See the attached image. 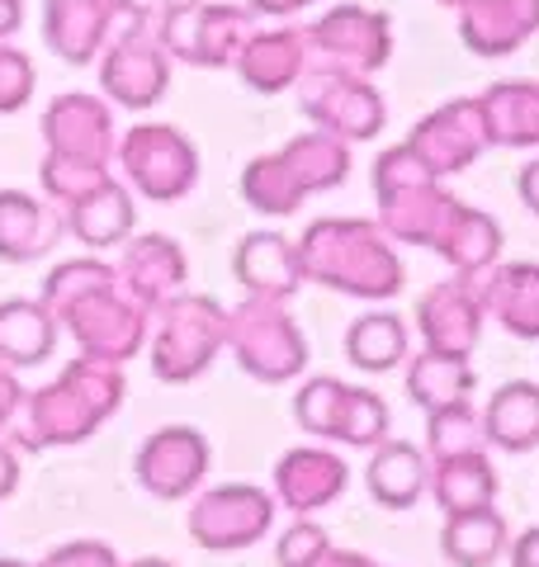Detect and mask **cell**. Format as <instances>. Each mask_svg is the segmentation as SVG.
Instances as JSON below:
<instances>
[{
    "instance_id": "obj_1",
    "label": "cell",
    "mask_w": 539,
    "mask_h": 567,
    "mask_svg": "<svg viewBox=\"0 0 539 567\" xmlns=\"http://www.w3.org/2000/svg\"><path fill=\"white\" fill-rule=\"evenodd\" d=\"M374 199H379V223L388 237L407 246H426L449 260V270L464 279H478L497 265L501 227L482 208L459 204L445 194L407 147H388L374 166Z\"/></svg>"
},
{
    "instance_id": "obj_2",
    "label": "cell",
    "mask_w": 539,
    "mask_h": 567,
    "mask_svg": "<svg viewBox=\"0 0 539 567\" xmlns=\"http://www.w3.org/2000/svg\"><path fill=\"white\" fill-rule=\"evenodd\" d=\"M119 406H123V364H104L81 354L52 383H43L39 393H24L6 440L14 450L81 445Z\"/></svg>"
},
{
    "instance_id": "obj_3",
    "label": "cell",
    "mask_w": 539,
    "mask_h": 567,
    "mask_svg": "<svg viewBox=\"0 0 539 567\" xmlns=\"http://www.w3.org/2000/svg\"><path fill=\"white\" fill-rule=\"evenodd\" d=\"M298 265L303 279L327 284L350 298H398L403 293V260L388 246V233L365 218H322L303 233Z\"/></svg>"
},
{
    "instance_id": "obj_4",
    "label": "cell",
    "mask_w": 539,
    "mask_h": 567,
    "mask_svg": "<svg viewBox=\"0 0 539 567\" xmlns=\"http://www.w3.org/2000/svg\"><path fill=\"white\" fill-rule=\"evenodd\" d=\"M350 175V147L327 133H298L279 152H265L246 166L242 194L265 218H289L308 194L336 189Z\"/></svg>"
},
{
    "instance_id": "obj_5",
    "label": "cell",
    "mask_w": 539,
    "mask_h": 567,
    "mask_svg": "<svg viewBox=\"0 0 539 567\" xmlns=\"http://www.w3.org/2000/svg\"><path fill=\"white\" fill-rule=\"evenodd\" d=\"M148 336H152V374L161 383H194L213 364V354L223 350L227 308L185 289L152 312Z\"/></svg>"
},
{
    "instance_id": "obj_6",
    "label": "cell",
    "mask_w": 539,
    "mask_h": 567,
    "mask_svg": "<svg viewBox=\"0 0 539 567\" xmlns=\"http://www.w3.org/2000/svg\"><path fill=\"white\" fill-rule=\"evenodd\" d=\"M58 327L71 331V341L81 346V354L90 360H104V364H123L148 346V322L152 312L138 308L129 293L119 289L114 275H104L100 284L81 289L71 303H62L58 312Z\"/></svg>"
},
{
    "instance_id": "obj_7",
    "label": "cell",
    "mask_w": 539,
    "mask_h": 567,
    "mask_svg": "<svg viewBox=\"0 0 539 567\" xmlns=\"http://www.w3.org/2000/svg\"><path fill=\"white\" fill-rule=\"evenodd\" d=\"M223 346L237 354L242 374L256 383H289L308 369V341L284 303L270 298H246V303L227 308V336Z\"/></svg>"
},
{
    "instance_id": "obj_8",
    "label": "cell",
    "mask_w": 539,
    "mask_h": 567,
    "mask_svg": "<svg viewBox=\"0 0 539 567\" xmlns=\"http://www.w3.org/2000/svg\"><path fill=\"white\" fill-rule=\"evenodd\" d=\"M251 29H256V14L246 6H223V0H180L152 24L166 58L190 66H232Z\"/></svg>"
},
{
    "instance_id": "obj_9",
    "label": "cell",
    "mask_w": 539,
    "mask_h": 567,
    "mask_svg": "<svg viewBox=\"0 0 539 567\" xmlns=\"http://www.w3.org/2000/svg\"><path fill=\"white\" fill-rule=\"evenodd\" d=\"M114 162L123 166V185L152 204L185 199L200 181V152L171 123H138L133 133L119 137Z\"/></svg>"
},
{
    "instance_id": "obj_10",
    "label": "cell",
    "mask_w": 539,
    "mask_h": 567,
    "mask_svg": "<svg viewBox=\"0 0 539 567\" xmlns=\"http://www.w3.org/2000/svg\"><path fill=\"white\" fill-rule=\"evenodd\" d=\"M308 39V71H340V76H374L393 58V24L384 10L336 6L322 20L303 24Z\"/></svg>"
},
{
    "instance_id": "obj_11",
    "label": "cell",
    "mask_w": 539,
    "mask_h": 567,
    "mask_svg": "<svg viewBox=\"0 0 539 567\" xmlns=\"http://www.w3.org/2000/svg\"><path fill=\"white\" fill-rule=\"evenodd\" d=\"M294 416L308 435L322 440H340V445H359V450H374L388 440V406L379 393L369 388H355V383H340L332 374L308 379L294 398Z\"/></svg>"
},
{
    "instance_id": "obj_12",
    "label": "cell",
    "mask_w": 539,
    "mask_h": 567,
    "mask_svg": "<svg viewBox=\"0 0 539 567\" xmlns=\"http://www.w3.org/2000/svg\"><path fill=\"white\" fill-rule=\"evenodd\" d=\"M298 110L317 123V133L336 142H369L384 133V100L365 76H340V71H303L298 76Z\"/></svg>"
},
{
    "instance_id": "obj_13",
    "label": "cell",
    "mask_w": 539,
    "mask_h": 567,
    "mask_svg": "<svg viewBox=\"0 0 539 567\" xmlns=\"http://www.w3.org/2000/svg\"><path fill=\"white\" fill-rule=\"evenodd\" d=\"M190 539L200 548H213V554H237V548H251L256 539L270 535L275 525V496L251 487V483H223L194 496L190 506Z\"/></svg>"
},
{
    "instance_id": "obj_14",
    "label": "cell",
    "mask_w": 539,
    "mask_h": 567,
    "mask_svg": "<svg viewBox=\"0 0 539 567\" xmlns=\"http://www.w3.org/2000/svg\"><path fill=\"white\" fill-rule=\"evenodd\" d=\"M171 85V58L148 24H129L100 52V91L123 110H152Z\"/></svg>"
},
{
    "instance_id": "obj_15",
    "label": "cell",
    "mask_w": 539,
    "mask_h": 567,
    "mask_svg": "<svg viewBox=\"0 0 539 567\" xmlns=\"http://www.w3.org/2000/svg\"><path fill=\"white\" fill-rule=\"evenodd\" d=\"M209 464H213L209 440L194 425H161V431L142 440V450L133 458V477L156 502H185V496L204 487Z\"/></svg>"
},
{
    "instance_id": "obj_16",
    "label": "cell",
    "mask_w": 539,
    "mask_h": 567,
    "mask_svg": "<svg viewBox=\"0 0 539 567\" xmlns=\"http://www.w3.org/2000/svg\"><path fill=\"white\" fill-rule=\"evenodd\" d=\"M43 142H48V156H58V162L110 171L114 147H119L110 104L100 95H85V91L58 95L43 110Z\"/></svg>"
},
{
    "instance_id": "obj_17",
    "label": "cell",
    "mask_w": 539,
    "mask_h": 567,
    "mask_svg": "<svg viewBox=\"0 0 539 567\" xmlns=\"http://www.w3.org/2000/svg\"><path fill=\"white\" fill-rule=\"evenodd\" d=\"M403 147L417 156V162L436 175H459L469 171L482 152H488V128H482V110L478 100H449L445 110L426 114L417 128H411V137L403 142Z\"/></svg>"
},
{
    "instance_id": "obj_18",
    "label": "cell",
    "mask_w": 539,
    "mask_h": 567,
    "mask_svg": "<svg viewBox=\"0 0 539 567\" xmlns=\"http://www.w3.org/2000/svg\"><path fill=\"white\" fill-rule=\"evenodd\" d=\"M114 279H119V289L129 293L138 308L156 312L166 298L185 293L190 260H185V251H180V241L161 237V233H142V237L123 241L119 265H114Z\"/></svg>"
},
{
    "instance_id": "obj_19",
    "label": "cell",
    "mask_w": 539,
    "mask_h": 567,
    "mask_svg": "<svg viewBox=\"0 0 539 567\" xmlns=\"http://www.w3.org/2000/svg\"><path fill=\"white\" fill-rule=\"evenodd\" d=\"M417 331H421L426 350L469 360L478 336H482V303H478L474 279L455 275V279L436 284V289H426L417 303Z\"/></svg>"
},
{
    "instance_id": "obj_20",
    "label": "cell",
    "mask_w": 539,
    "mask_h": 567,
    "mask_svg": "<svg viewBox=\"0 0 539 567\" xmlns=\"http://www.w3.org/2000/svg\"><path fill=\"white\" fill-rule=\"evenodd\" d=\"M119 20L114 0H43V43L67 66H90Z\"/></svg>"
},
{
    "instance_id": "obj_21",
    "label": "cell",
    "mask_w": 539,
    "mask_h": 567,
    "mask_svg": "<svg viewBox=\"0 0 539 567\" xmlns=\"http://www.w3.org/2000/svg\"><path fill=\"white\" fill-rule=\"evenodd\" d=\"M237 76L246 81V91L256 95H279L298 85V76L308 71V39L298 24H279V29H251V39L237 52Z\"/></svg>"
},
{
    "instance_id": "obj_22",
    "label": "cell",
    "mask_w": 539,
    "mask_h": 567,
    "mask_svg": "<svg viewBox=\"0 0 539 567\" xmlns=\"http://www.w3.org/2000/svg\"><path fill=\"white\" fill-rule=\"evenodd\" d=\"M67 237L62 208L29 189H0V260L29 265L43 260Z\"/></svg>"
},
{
    "instance_id": "obj_23",
    "label": "cell",
    "mask_w": 539,
    "mask_h": 567,
    "mask_svg": "<svg viewBox=\"0 0 539 567\" xmlns=\"http://www.w3.org/2000/svg\"><path fill=\"white\" fill-rule=\"evenodd\" d=\"M482 317H497L507 336L516 341H539V265L535 260H511L492 265L474 279Z\"/></svg>"
},
{
    "instance_id": "obj_24",
    "label": "cell",
    "mask_w": 539,
    "mask_h": 567,
    "mask_svg": "<svg viewBox=\"0 0 539 567\" xmlns=\"http://www.w3.org/2000/svg\"><path fill=\"white\" fill-rule=\"evenodd\" d=\"M67 233L77 237L90 251H104V246H123L133 237L138 208H133V189L119 181V175H104L95 189H85L81 199H71L62 208Z\"/></svg>"
},
{
    "instance_id": "obj_25",
    "label": "cell",
    "mask_w": 539,
    "mask_h": 567,
    "mask_svg": "<svg viewBox=\"0 0 539 567\" xmlns=\"http://www.w3.org/2000/svg\"><path fill=\"white\" fill-rule=\"evenodd\" d=\"M539 33V0H469L459 10V39L478 58H507Z\"/></svg>"
},
{
    "instance_id": "obj_26",
    "label": "cell",
    "mask_w": 539,
    "mask_h": 567,
    "mask_svg": "<svg viewBox=\"0 0 539 567\" xmlns=\"http://www.w3.org/2000/svg\"><path fill=\"white\" fill-rule=\"evenodd\" d=\"M346 483H350V468L332 450H317V445H298L289 454H279L275 464V496L289 511H298V516L332 506L346 492Z\"/></svg>"
},
{
    "instance_id": "obj_27",
    "label": "cell",
    "mask_w": 539,
    "mask_h": 567,
    "mask_svg": "<svg viewBox=\"0 0 539 567\" xmlns=\"http://www.w3.org/2000/svg\"><path fill=\"white\" fill-rule=\"evenodd\" d=\"M232 275L246 289V298H270L284 303L298 284H303V265H298V246L284 241L279 233H246L232 251Z\"/></svg>"
},
{
    "instance_id": "obj_28",
    "label": "cell",
    "mask_w": 539,
    "mask_h": 567,
    "mask_svg": "<svg viewBox=\"0 0 539 567\" xmlns=\"http://www.w3.org/2000/svg\"><path fill=\"white\" fill-rule=\"evenodd\" d=\"M478 421H482V445H497L507 454L539 450V383L530 379L501 383L478 412Z\"/></svg>"
},
{
    "instance_id": "obj_29",
    "label": "cell",
    "mask_w": 539,
    "mask_h": 567,
    "mask_svg": "<svg viewBox=\"0 0 539 567\" xmlns=\"http://www.w3.org/2000/svg\"><path fill=\"white\" fill-rule=\"evenodd\" d=\"M426 477H430V464L421 445H411V440H384V445H374V458H369V496L388 511H411L426 496Z\"/></svg>"
},
{
    "instance_id": "obj_30",
    "label": "cell",
    "mask_w": 539,
    "mask_h": 567,
    "mask_svg": "<svg viewBox=\"0 0 539 567\" xmlns=\"http://www.w3.org/2000/svg\"><path fill=\"white\" fill-rule=\"evenodd\" d=\"M478 110L488 147H539V81H497Z\"/></svg>"
},
{
    "instance_id": "obj_31",
    "label": "cell",
    "mask_w": 539,
    "mask_h": 567,
    "mask_svg": "<svg viewBox=\"0 0 539 567\" xmlns=\"http://www.w3.org/2000/svg\"><path fill=\"white\" fill-rule=\"evenodd\" d=\"M58 350V317L39 298H6L0 303V364L33 369Z\"/></svg>"
},
{
    "instance_id": "obj_32",
    "label": "cell",
    "mask_w": 539,
    "mask_h": 567,
    "mask_svg": "<svg viewBox=\"0 0 539 567\" xmlns=\"http://www.w3.org/2000/svg\"><path fill=\"white\" fill-rule=\"evenodd\" d=\"M426 492H436V506L445 511V516L482 511V506L497 502V468L482 450L436 458V468H430V477H426Z\"/></svg>"
},
{
    "instance_id": "obj_33",
    "label": "cell",
    "mask_w": 539,
    "mask_h": 567,
    "mask_svg": "<svg viewBox=\"0 0 539 567\" xmlns=\"http://www.w3.org/2000/svg\"><path fill=\"white\" fill-rule=\"evenodd\" d=\"M440 554L449 558V567H492V563H501V554H507V516H501L497 506L445 516Z\"/></svg>"
},
{
    "instance_id": "obj_34",
    "label": "cell",
    "mask_w": 539,
    "mask_h": 567,
    "mask_svg": "<svg viewBox=\"0 0 539 567\" xmlns=\"http://www.w3.org/2000/svg\"><path fill=\"white\" fill-rule=\"evenodd\" d=\"M469 393H474V364L469 360L421 350L417 360L407 364V398L417 402L421 412H440V406L469 402Z\"/></svg>"
},
{
    "instance_id": "obj_35",
    "label": "cell",
    "mask_w": 539,
    "mask_h": 567,
    "mask_svg": "<svg viewBox=\"0 0 539 567\" xmlns=\"http://www.w3.org/2000/svg\"><path fill=\"white\" fill-rule=\"evenodd\" d=\"M346 360L365 374H388L407 360V327L398 312H369L346 331Z\"/></svg>"
},
{
    "instance_id": "obj_36",
    "label": "cell",
    "mask_w": 539,
    "mask_h": 567,
    "mask_svg": "<svg viewBox=\"0 0 539 567\" xmlns=\"http://www.w3.org/2000/svg\"><path fill=\"white\" fill-rule=\"evenodd\" d=\"M482 450V421L474 412V402H455L440 412H426V450L430 458H455Z\"/></svg>"
},
{
    "instance_id": "obj_37",
    "label": "cell",
    "mask_w": 539,
    "mask_h": 567,
    "mask_svg": "<svg viewBox=\"0 0 539 567\" xmlns=\"http://www.w3.org/2000/svg\"><path fill=\"white\" fill-rule=\"evenodd\" d=\"M33 85H39V71H33L29 52L0 43V114H14L33 100Z\"/></svg>"
},
{
    "instance_id": "obj_38",
    "label": "cell",
    "mask_w": 539,
    "mask_h": 567,
    "mask_svg": "<svg viewBox=\"0 0 539 567\" xmlns=\"http://www.w3.org/2000/svg\"><path fill=\"white\" fill-rule=\"evenodd\" d=\"M332 548V539H327V529L322 525H313V520H294L289 529L279 535V548H275V558H279V567H308L313 558H322Z\"/></svg>"
},
{
    "instance_id": "obj_39",
    "label": "cell",
    "mask_w": 539,
    "mask_h": 567,
    "mask_svg": "<svg viewBox=\"0 0 539 567\" xmlns=\"http://www.w3.org/2000/svg\"><path fill=\"white\" fill-rule=\"evenodd\" d=\"M33 567H123L119 554L110 544H100V539H77V544H62V548H52L48 558H39Z\"/></svg>"
},
{
    "instance_id": "obj_40",
    "label": "cell",
    "mask_w": 539,
    "mask_h": 567,
    "mask_svg": "<svg viewBox=\"0 0 539 567\" xmlns=\"http://www.w3.org/2000/svg\"><path fill=\"white\" fill-rule=\"evenodd\" d=\"M20 402H24L20 379H14V369L0 364V440L10 435V425H14V412H20Z\"/></svg>"
},
{
    "instance_id": "obj_41",
    "label": "cell",
    "mask_w": 539,
    "mask_h": 567,
    "mask_svg": "<svg viewBox=\"0 0 539 567\" xmlns=\"http://www.w3.org/2000/svg\"><path fill=\"white\" fill-rule=\"evenodd\" d=\"M119 14H129V24H156L161 14H166L171 6H180V0H114Z\"/></svg>"
},
{
    "instance_id": "obj_42",
    "label": "cell",
    "mask_w": 539,
    "mask_h": 567,
    "mask_svg": "<svg viewBox=\"0 0 539 567\" xmlns=\"http://www.w3.org/2000/svg\"><path fill=\"white\" fill-rule=\"evenodd\" d=\"M317 0H246V10L256 14H265V20H294V14H303V10H313Z\"/></svg>"
},
{
    "instance_id": "obj_43",
    "label": "cell",
    "mask_w": 539,
    "mask_h": 567,
    "mask_svg": "<svg viewBox=\"0 0 539 567\" xmlns=\"http://www.w3.org/2000/svg\"><path fill=\"white\" fill-rule=\"evenodd\" d=\"M14 487H20V450L10 440H0V502L14 496Z\"/></svg>"
},
{
    "instance_id": "obj_44",
    "label": "cell",
    "mask_w": 539,
    "mask_h": 567,
    "mask_svg": "<svg viewBox=\"0 0 539 567\" xmlns=\"http://www.w3.org/2000/svg\"><path fill=\"white\" fill-rule=\"evenodd\" d=\"M516 194H520V204H526L535 218H539V156L520 166V175H516Z\"/></svg>"
},
{
    "instance_id": "obj_45",
    "label": "cell",
    "mask_w": 539,
    "mask_h": 567,
    "mask_svg": "<svg viewBox=\"0 0 539 567\" xmlns=\"http://www.w3.org/2000/svg\"><path fill=\"white\" fill-rule=\"evenodd\" d=\"M507 554H511V567H539V525L526 529L516 544H507Z\"/></svg>"
},
{
    "instance_id": "obj_46",
    "label": "cell",
    "mask_w": 539,
    "mask_h": 567,
    "mask_svg": "<svg viewBox=\"0 0 539 567\" xmlns=\"http://www.w3.org/2000/svg\"><path fill=\"white\" fill-rule=\"evenodd\" d=\"M308 567H379V563L365 558V554H346V548H327V554L313 558Z\"/></svg>"
},
{
    "instance_id": "obj_47",
    "label": "cell",
    "mask_w": 539,
    "mask_h": 567,
    "mask_svg": "<svg viewBox=\"0 0 539 567\" xmlns=\"http://www.w3.org/2000/svg\"><path fill=\"white\" fill-rule=\"evenodd\" d=\"M24 24V0H0V43H10V33Z\"/></svg>"
},
{
    "instance_id": "obj_48",
    "label": "cell",
    "mask_w": 539,
    "mask_h": 567,
    "mask_svg": "<svg viewBox=\"0 0 539 567\" xmlns=\"http://www.w3.org/2000/svg\"><path fill=\"white\" fill-rule=\"evenodd\" d=\"M123 567H175V563H166V558H133V563H123Z\"/></svg>"
},
{
    "instance_id": "obj_49",
    "label": "cell",
    "mask_w": 539,
    "mask_h": 567,
    "mask_svg": "<svg viewBox=\"0 0 539 567\" xmlns=\"http://www.w3.org/2000/svg\"><path fill=\"white\" fill-rule=\"evenodd\" d=\"M0 567H33V563H24V558H0Z\"/></svg>"
},
{
    "instance_id": "obj_50",
    "label": "cell",
    "mask_w": 539,
    "mask_h": 567,
    "mask_svg": "<svg viewBox=\"0 0 539 567\" xmlns=\"http://www.w3.org/2000/svg\"><path fill=\"white\" fill-rule=\"evenodd\" d=\"M440 6H449V10H464V6H469V0H440Z\"/></svg>"
}]
</instances>
